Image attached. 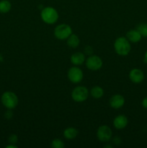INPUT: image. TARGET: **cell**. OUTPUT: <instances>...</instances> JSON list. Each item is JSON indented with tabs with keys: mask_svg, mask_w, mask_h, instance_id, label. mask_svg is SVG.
Segmentation results:
<instances>
[{
	"mask_svg": "<svg viewBox=\"0 0 147 148\" xmlns=\"http://www.w3.org/2000/svg\"><path fill=\"white\" fill-rule=\"evenodd\" d=\"M54 36L59 40H66L72 34V29L67 24H60L54 29Z\"/></svg>",
	"mask_w": 147,
	"mask_h": 148,
	"instance_id": "4",
	"label": "cell"
},
{
	"mask_svg": "<svg viewBox=\"0 0 147 148\" xmlns=\"http://www.w3.org/2000/svg\"><path fill=\"white\" fill-rule=\"evenodd\" d=\"M40 17L45 23L52 25L57 22L59 19V13L57 10L53 7H46L41 10Z\"/></svg>",
	"mask_w": 147,
	"mask_h": 148,
	"instance_id": "2",
	"label": "cell"
},
{
	"mask_svg": "<svg viewBox=\"0 0 147 148\" xmlns=\"http://www.w3.org/2000/svg\"><path fill=\"white\" fill-rule=\"evenodd\" d=\"M78 130L74 127H68L63 131V136L67 140H74L78 135Z\"/></svg>",
	"mask_w": 147,
	"mask_h": 148,
	"instance_id": "14",
	"label": "cell"
},
{
	"mask_svg": "<svg viewBox=\"0 0 147 148\" xmlns=\"http://www.w3.org/2000/svg\"><path fill=\"white\" fill-rule=\"evenodd\" d=\"M71 62L75 66L82 65L85 62V55L82 52H76L74 53L71 56Z\"/></svg>",
	"mask_w": 147,
	"mask_h": 148,
	"instance_id": "13",
	"label": "cell"
},
{
	"mask_svg": "<svg viewBox=\"0 0 147 148\" xmlns=\"http://www.w3.org/2000/svg\"><path fill=\"white\" fill-rule=\"evenodd\" d=\"M141 104H142V106L144 107V108L147 109V96L145 97V98L143 99L142 102H141Z\"/></svg>",
	"mask_w": 147,
	"mask_h": 148,
	"instance_id": "23",
	"label": "cell"
},
{
	"mask_svg": "<svg viewBox=\"0 0 147 148\" xmlns=\"http://www.w3.org/2000/svg\"><path fill=\"white\" fill-rule=\"evenodd\" d=\"M110 106L114 109H118L122 108L125 104V98L120 94L112 95L109 101Z\"/></svg>",
	"mask_w": 147,
	"mask_h": 148,
	"instance_id": "10",
	"label": "cell"
},
{
	"mask_svg": "<svg viewBox=\"0 0 147 148\" xmlns=\"http://www.w3.org/2000/svg\"><path fill=\"white\" fill-rule=\"evenodd\" d=\"M64 143L60 139H54L51 143V147L53 148H63Z\"/></svg>",
	"mask_w": 147,
	"mask_h": 148,
	"instance_id": "19",
	"label": "cell"
},
{
	"mask_svg": "<svg viewBox=\"0 0 147 148\" xmlns=\"http://www.w3.org/2000/svg\"><path fill=\"white\" fill-rule=\"evenodd\" d=\"M112 130L107 125L100 126L97 131V137L102 143H108L112 138Z\"/></svg>",
	"mask_w": 147,
	"mask_h": 148,
	"instance_id": "6",
	"label": "cell"
},
{
	"mask_svg": "<svg viewBox=\"0 0 147 148\" xmlns=\"http://www.w3.org/2000/svg\"><path fill=\"white\" fill-rule=\"evenodd\" d=\"M128 120L125 116L119 115L115 117L113 120V126L117 130H122L128 125Z\"/></svg>",
	"mask_w": 147,
	"mask_h": 148,
	"instance_id": "11",
	"label": "cell"
},
{
	"mask_svg": "<svg viewBox=\"0 0 147 148\" xmlns=\"http://www.w3.org/2000/svg\"><path fill=\"white\" fill-rule=\"evenodd\" d=\"M126 38L131 43H138L142 38V36L137 29H133L126 33Z\"/></svg>",
	"mask_w": 147,
	"mask_h": 148,
	"instance_id": "12",
	"label": "cell"
},
{
	"mask_svg": "<svg viewBox=\"0 0 147 148\" xmlns=\"http://www.w3.org/2000/svg\"><path fill=\"white\" fill-rule=\"evenodd\" d=\"M12 4L9 0H1L0 1V13L6 14L11 10Z\"/></svg>",
	"mask_w": 147,
	"mask_h": 148,
	"instance_id": "17",
	"label": "cell"
},
{
	"mask_svg": "<svg viewBox=\"0 0 147 148\" xmlns=\"http://www.w3.org/2000/svg\"><path fill=\"white\" fill-rule=\"evenodd\" d=\"M145 75L141 69L134 68L129 72V79L132 82L135 84H139L144 81Z\"/></svg>",
	"mask_w": 147,
	"mask_h": 148,
	"instance_id": "9",
	"label": "cell"
},
{
	"mask_svg": "<svg viewBox=\"0 0 147 148\" xmlns=\"http://www.w3.org/2000/svg\"><path fill=\"white\" fill-rule=\"evenodd\" d=\"M89 96V90L84 86H77L72 90L71 98L74 101L82 103L86 101Z\"/></svg>",
	"mask_w": 147,
	"mask_h": 148,
	"instance_id": "5",
	"label": "cell"
},
{
	"mask_svg": "<svg viewBox=\"0 0 147 148\" xmlns=\"http://www.w3.org/2000/svg\"><path fill=\"white\" fill-rule=\"evenodd\" d=\"M86 66L87 69L92 71L99 70L102 68V59L96 55H90L86 60Z\"/></svg>",
	"mask_w": 147,
	"mask_h": 148,
	"instance_id": "7",
	"label": "cell"
},
{
	"mask_svg": "<svg viewBox=\"0 0 147 148\" xmlns=\"http://www.w3.org/2000/svg\"><path fill=\"white\" fill-rule=\"evenodd\" d=\"M84 51H85V53H86V54L90 56V55H92L93 51H92V47H90V46H86V47L84 49Z\"/></svg>",
	"mask_w": 147,
	"mask_h": 148,
	"instance_id": "22",
	"label": "cell"
},
{
	"mask_svg": "<svg viewBox=\"0 0 147 148\" xmlns=\"http://www.w3.org/2000/svg\"><path fill=\"white\" fill-rule=\"evenodd\" d=\"M113 142H114V143H115L116 145H119L120 143V139L119 137H115V138H114Z\"/></svg>",
	"mask_w": 147,
	"mask_h": 148,
	"instance_id": "24",
	"label": "cell"
},
{
	"mask_svg": "<svg viewBox=\"0 0 147 148\" xmlns=\"http://www.w3.org/2000/svg\"><path fill=\"white\" fill-rule=\"evenodd\" d=\"M7 148H17V146L15 145L14 144H10L9 145L6 146Z\"/></svg>",
	"mask_w": 147,
	"mask_h": 148,
	"instance_id": "25",
	"label": "cell"
},
{
	"mask_svg": "<svg viewBox=\"0 0 147 148\" xmlns=\"http://www.w3.org/2000/svg\"><path fill=\"white\" fill-rule=\"evenodd\" d=\"M68 78L72 83H79L83 79V72L77 66H72L69 69L67 73Z\"/></svg>",
	"mask_w": 147,
	"mask_h": 148,
	"instance_id": "8",
	"label": "cell"
},
{
	"mask_svg": "<svg viewBox=\"0 0 147 148\" xmlns=\"http://www.w3.org/2000/svg\"><path fill=\"white\" fill-rule=\"evenodd\" d=\"M114 49L117 54L119 56H127L129 54L131 50V42L126 38V37H119L115 40Z\"/></svg>",
	"mask_w": 147,
	"mask_h": 148,
	"instance_id": "1",
	"label": "cell"
},
{
	"mask_svg": "<svg viewBox=\"0 0 147 148\" xmlns=\"http://www.w3.org/2000/svg\"><path fill=\"white\" fill-rule=\"evenodd\" d=\"M17 140H18V137L16 134H11V135L9 136L8 138V141L10 144H14L15 145L16 143H17Z\"/></svg>",
	"mask_w": 147,
	"mask_h": 148,
	"instance_id": "20",
	"label": "cell"
},
{
	"mask_svg": "<svg viewBox=\"0 0 147 148\" xmlns=\"http://www.w3.org/2000/svg\"><path fill=\"white\" fill-rule=\"evenodd\" d=\"M136 29L142 37L147 38V23H141L136 26Z\"/></svg>",
	"mask_w": 147,
	"mask_h": 148,
	"instance_id": "18",
	"label": "cell"
},
{
	"mask_svg": "<svg viewBox=\"0 0 147 148\" xmlns=\"http://www.w3.org/2000/svg\"><path fill=\"white\" fill-rule=\"evenodd\" d=\"M67 45L71 48H73V49H75V48L78 47L80 43V40H79V37H78L75 34H71L67 39Z\"/></svg>",
	"mask_w": 147,
	"mask_h": 148,
	"instance_id": "15",
	"label": "cell"
},
{
	"mask_svg": "<svg viewBox=\"0 0 147 148\" xmlns=\"http://www.w3.org/2000/svg\"><path fill=\"white\" fill-rule=\"evenodd\" d=\"M1 102L7 109H14L18 105L19 100L17 95L12 91H6L1 95Z\"/></svg>",
	"mask_w": 147,
	"mask_h": 148,
	"instance_id": "3",
	"label": "cell"
},
{
	"mask_svg": "<svg viewBox=\"0 0 147 148\" xmlns=\"http://www.w3.org/2000/svg\"><path fill=\"white\" fill-rule=\"evenodd\" d=\"M144 62H145L146 64H147V51H146L145 54H144Z\"/></svg>",
	"mask_w": 147,
	"mask_h": 148,
	"instance_id": "26",
	"label": "cell"
},
{
	"mask_svg": "<svg viewBox=\"0 0 147 148\" xmlns=\"http://www.w3.org/2000/svg\"><path fill=\"white\" fill-rule=\"evenodd\" d=\"M90 94L92 98H95V99H99L103 96L104 90L99 86H95L91 90Z\"/></svg>",
	"mask_w": 147,
	"mask_h": 148,
	"instance_id": "16",
	"label": "cell"
},
{
	"mask_svg": "<svg viewBox=\"0 0 147 148\" xmlns=\"http://www.w3.org/2000/svg\"><path fill=\"white\" fill-rule=\"evenodd\" d=\"M12 109H8L7 111L5 112V114H4V117H5L7 119L10 120L12 118Z\"/></svg>",
	"mask_w": 147,
	"mask_h": 148,
	"instance_id": "21",
	"label": "cell"
}]
</instances>
